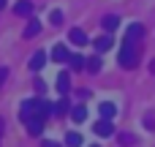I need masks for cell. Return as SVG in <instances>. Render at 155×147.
<instances>
[{
	"mask_svg": "<svg viewBox=\"0 0 155 147\" xmlns=\"http://www.w3.org/2000/svg\"><path fill=\"white\" fill-rule=\"evenodd\" d=\"M68 38H71V44H76V46H84V44H87V33L79 30V27H74V30L68 33Z\"/></svg>",
	"mask_w": 155,
	"mask_h": 147,
	"instance_id": "5b68a950",
	"label": "cell"
},
{
	"mask_svg": "<svg viewBox=\"0 0 155 147\" xmlns=\"http://www.w3.org/2000/svg\"><path fill=\"white\" fill-rule=\"evenodd\" d=\"M95 52H109L112 49V35H101V38H95Z\"/></svg>",
	"mask_w": 155,
	"mask_h": 147,
	"instance_id": "ba28073f",
	"label": "cell"
},
{
	"mask_svg": "<svg viewBox=\"0 0 155 147\" xmlns=\"http://www.w3.org/2000/svg\"><path fill=\"white\" fill-rule=\"evenodd\" d=\"M71 120H74V123H84V120H87V109H84V106H74V109H71Z\"/></svg>",
	"mask_w": 155,
	"mask_h": 147,
	"instance_id": "4fadbf2b",
	"label": "cell"
},
{
	"mask_svg": "<svg viewBox=\"0 0 155 147\" xmlns=\"http://www.w3.org/2000/svg\"><path fill=\"white\" fill-rule=\"evenodd\" d=\"M117 27H120V16H114V14L104 16V30H117Z\"/></svg>",
	"mask_w": 155,
	"mask_h": 147,
	"instance_id": "5bb4252c",
	"label": "cell"
},
{
	"mask_svg": "<svg viewBox=\"0 0 155 147\" xmlns=\"http://www.w3.org/2000/svg\"><path fill=\"white\" fill-rule=\"evenodd\" d=\"M98 112H101V117H104V120H112L117 109H114V104H109V101H104V104L98 106Z\"/></svg>",
	"mask_w": 155,
	"mask_h": 147,
	"instance_id": "8fae6325",
	"label": "cell"
},
{
	"mask_svg": "<svg viewBox=\"0 0 155 147\" xmlns=\"http://www.w3.org/2000/svg\"><path fill=\"white\" fill-rule=\"evenodd\" d=\"M22 123L27 125V131H30L33 136L44 134V117H41V115H27V117H22Z\"/></svg>",
	"mask_w": 155,
	"mask_h": 147,
	"instance_id": "7a4b0ae2",
	"label": "cell"
},
{
	"mask_svg": "<svg viewBox=\"0 0 155 147\" xmlns=\"http://www.w3.org/2000/svg\"><path fill=\"white\" fill-rule=\"evenodd\" d=\"M5 76H8V68H0V87H3V82H5Z\"/></svg>",
	"mask_w": 155,
	"mask_h": 147,
	"instance_id": "7402d4cb",
	"label": "cell"
},
{
	"mask_svg": "<svg viewBox=\"0 0 155 147\" xmlns=\"http://www.w3.org/2000/svg\"><path fill=\"white\" fill-rule=\"evenodd\" d=\"M95 134H98V136H112V134H114L112 120H104V117H101V120L95 123Z\"/></svg>",
	"mask_w": 155,
	"mask_h": 147,
	"instance_id": "277c9868",
	"label": "cell"
},
{
	"mask_svg": "<svg viewBox=\"0 0 155 147\" xmlns=\"http://www.w3.org/2000/svg\"><path fill=\"white\" fill-rule=\"evenodd\" d=\"M44 147H57V145L54 142H44Z\"/></svg>",
	"mask_w": 155,
	"mask_h": 147,
	"instance_id": "cb8c5ba5",
	"label": "cell"
},
{
	"mask_svg": "<svg viewBox=\"0 0 155 147\" xmlns=\"http://www.w3.org/2000/svg\"><path fill=\"white\" fill-rule=\"evenodd\" d=\"M49 22H52V25H63V14H60V11H52V14H49Z\"/></svg>",
	"mask_w": 155,
	"mask_h": 147,
	"instance_id": "ffe728a7",
	"label": "cell"
},
{
	"mask_svg": "<svg viewBox=\"0 0 155 147\" xmlns=\"http://www.w3.org/2000/svg\"><path fill=\"white\" fill-rule=\"evenodd\" d=\"M3 128H5V123H3V117H0V139H3Z\"/></svg>",
	"mask_w": 155,
	"mask_h": 147,
	"instance_id": "603a6c76",
	"label": "cell"
},
{
	"mask_svg": "<svg viewBox=\"0 0 155 147\" xmlns=\"http://www.w3.org/2000/svg\"><path fill=\"white\" fill-rule=\"evenodd\" d=\"M14 11H16L19 16H30V14H33V3H30V0H19V3L14 5Z\"/></svg>",
	"mask_w": 155,
	"mask_h": 147,
	"instance_id": "52a82bcc",
	"label": "cell"
},
{
	"mask_svg": "<svg viewBox=\"0 0 155 147\" xmlns=\"http://www.w3.org/2000/svg\"><path fill=\"white\" fill-rule=\"evenodd\" d=\"M93 147H98V145H93Z\"/></svg>",
	"mask_w": 155,
	"mask_h": 147,
	"instance_id": "4316f807",
	"label": "cell"
},
{
	"mask_svg": "<svg viewBox=\"0 0 155 147\" xmlns=\"http://www.w3.org/2000/svg\"><path fill=\"white\" fill-rule=\"evenodd\" d=\"M150 71H153V74H155V60H153V63H150Z\"/></svg>",
	"mask_w": 155,
	"mask_h": 147,
	"instance_id": "d4e9b609",
	"label": "cell"
},
{
	"mask_svg": "<svg viewBox=\"0 0 155 147\" xmlns=\"http://www.w3.org/2000/svg\"><path fill=\"white\" fill-rule=\"evenodd\" d=\"M65 145L68 147H82V134H76V131L65 134Z\"/></svg>",
	"mask_w": 155,
	"mask_h": 147,
	"instance_id": "9a60e30c",
	"label": "cell"
},
{
	"mask_svg": "<svg viewBox=\"0 0 155 147\" xmlns=\"http://www.w3.org/2000/svg\"><path fill=\"white\" fill-rule=\"evenodd\" d=\"M44 65H46V52L41 49V52H35V55L30 57V68H33V71H41Z\"/></svg>",
	"mask_w": 155,
	"mask_h": 147,
	"instance_id": "8992f818",
	"label": "cell"
},
{
	"mask_svg": "<svg viewBox=\"0 0 155 147\" xmlns=\"http://www.w3.org/2000/svg\"><path fill=\"white\" fill-rule=\"evenodd\" d=\"M87 68L90 71H101V57H90L87 60Z\"/></svg>",
	"mask_w": 155,
	"mask_h": 147,
	"instance_id": "d6986e66",
	"label": "cell"
},
{
	"mask_svg": "<svg viewBox=\"0 0 155 147\" xmlns=\"http://www.w3.org/2000/svg\"><path fill=\"white\" fill-rule=\"evenodd\" d=\"M117 60H120V65H123V68H134V65H136V60H139V55H136V44H131V41H123Z\"/></svg>",
	"mask_w": 155,
	"mask_h": 147,
	"instance_id": "6da1fadb",
	"label": "cell"
},
{
	"mask_svg": "<svg viewBox=\"0 0 155 147\" xmlns=\"http://www.w3.org/2000/svg\"><path fill=\"white\" fill-rule=\"evenodd\" d=\"M65 112H68V98L63 95V98H60V101L52 106V115H65Z\"/></svg>",
	"mask_w": 155,
	"mask_h": 147,
	"instance_id": "2e32d148",
	"label": "cell"
},
{
	"mask_svg": "<svg viewBox=\"0 0 155 147\" xmlns=\"http://www.w3.org/2000/svg\"><path fill=\"white\" fill-rule=\"evenodd\" d=\"M3 5H5V0H0V8H3Z\"/></svg>",
	"mask_w": 155,
	"mask_h": 147,
	"instance_id": "484cf974",
	"label": "cell"
},
{
	"mask_svg": "<svg viewBox=\"0 0 155 147\" xmlns=\"http://www.w3.org/2000/svg\"><path fill=\"white\" fill-rule=\"evenodd\" d=\"M139 38H144V27L139 25V22H134L128 30H125V41H131V44H136Z\"/></svg>",
	"mask_w": 155,
	"mask_h": 147,
	"instance_id": "3957f363",
	"label": "cell"
},
{
	"mask_svg": "<svg viewBox=\"0 0 155 147\" xmlns=\"http://www.w3.org/2000/svg\"><path fill=\"white\" fill-rule=\"evenodd\" d=\"M68 55H71V52H68V46H63V44H57V46L52 49V57H54L57 63H65V60H68Z\"/></svg>",
	"mask_w": 155,
	"mask_h": 147,
	"instance_id": "9c48e42d",
	"label": "cell"
},
{
	"mask_svg": "<svg viewBox=\"0 0 155 147\" xmlns=\"http://www.w3.org/2000/svg\"><path fill=\"white\" fill-rule=\"evenodd\" d=\"M117 142H120L123 147H134V136H131V134H120V139H117Z\"/></svg>",
	"mask_w": 155,
	"mask_h": 147,
	"instance_id": "ac0fdd59",
	"label": "cell"
},
{
	"mask_svg": "<svg viewBox=\"0 0 155 147\" xmlns=\"http://www.w3.org/2000/svg\"><path fill=\"white\" fill-rule=\"evenodd\" d=\"M68 87H71L68 74H60V76H57V93H60V95H65V93H68Z\"/></svg>",
	"mask_w": 155,
	"mask_h": 147,
	"instance_id": "7c38bea8",
	"label": "cell"
},
{
	"mask_svg": "<svg viewBox=\"0 0 155 147\" xmlns=\"http://www.w3.org/2000/svg\"><path fill=\"white\" fill-rule=\"evenodd\" d=\"M68 63H71V68H76V71H79V68L84 65V60H82V55H68Z\"/></svg>",
	"mask_w": 155,
	"mask_h": 147,
	"instance_id": "e0dca14e",
	"label": "cell"
},
{
	"mask_svg": "<svg viewBox=\"0 0 155 147\" xmlns=\"http://www.w3.org/2000/svg\"><path fill=\"white\" fill-rule=\"evenodd\" d=\"M38 33H41V22H38V19H30L27 27H25V38H33V35H38Z\"/></svg>",
	"mask_w": 155,
	"mask_h": 147,
	"instance_id": "30bf717a",
	"label": "cell"
},
{
	"mask_svg": "<svg viewBox=\"0 0 155 147\" xmlns=\"http://www.w3.org/2000/svg\"><path fill=\"white\" fill-rule=\"evenodd\" d=\"M144 125H147L150 131H153V128H155V117H153V115H147V117H144Z\"/></svg>",
	"mask_w": 155,
	"mask_h": 147,
	"instance_id": "44dd1931",
	"label": "cell"
}]
</instances>
